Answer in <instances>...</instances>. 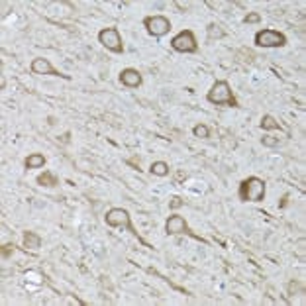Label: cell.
Wrapping results in <instances>:
<instances>
[{
	"mask_svg": "<svg viewBox=\"0 0 306 306\" xmlns=\"http://www.w3.org/2000/svg\"><path fill=\"white\" fill-rule=\"evenodd\" d=\"M267 195V183L261 177H245L238 187V197L241 202H261Z\"/></svg>",
	"mask_w": 306,
	"mask_h": 306,
	"instance_id": "2",
	"label": "cell"
},
{
	"mask_svg": "<svg viewBox=\"0 0 306 306\" xmlns=\"http://www.w3.org/2000/svg\"><path fill=\"white\" fill-rule=\"evenodd\" d=\"M10 251H14V243H4V245H2V257L6 259Z\"/></svg>",
	"mask_w": 306,
	"mask_h": 306,
	"instance_id": "20",
	"label": "cell"
},
{
	"mask_svg": "<svg viewBox=\"0 0 306 306\" xmlns=\"http://www.w3.org/2000/svg\"><path fill=\"white\" fill-rule=\"evenodd\" d=\"M104 222H106L108 228H126L133 238H137V241H139L143 247H149V249H151V245H149V243L139 236V232L133 228V224H131V216H130V212H128L126 208L114 206V208L106 210V214H104Z\"/></svg>",
	"mask_w": 306,
	"mask_h": 306,
	"instance_id": "1",
	"label": "cell"
},
{
	"mask_svg": "<svg viewBox=\"0 0 306 306\" xmlns=\"http://www.w3.org/2000/svg\"><path fill=\"white\" fill-rule=\"evenodd\" d=\"M206 100L210 104H216V106H228V108L240 106L238 98H236V94H234V90L226 79H220L210 87V90L206 92Z\"/></svg>",
	"mask_w": 306,
	"mask_h": 306,
	"instance_id": "3",
	"label": "cell"
},
{
	"mask_svg": "<svg viewBox=\"0 0 306 306\" xmlns=\"http://www.w3.org/2000/svg\"><path fill=\"white\" fill-rule=\"evenodd\" d=\"M98 44L106 49V51H110V53H124V40H122V34H120V30L116 28V26H110V28H102L100 32H98Z\"/></svg>",
	"mask_w": 306,
	"mask_h": 306,
	"instance_id": "6",
	"label": "cell"
},
{
	"mask_svg": "<svg viewBox=\"0 0 306 306\" xmlns=\"http://www.w3.org/2000/svg\"><path fill=\"white\" fill-rule=\"evenodd\" d=\"M143 28L151 38H163L171 32V20L163 14H155V16H145L143 18Z\"/></svg>",
	"mask_w": 306,
	"mask_h": 306,
	"instance_id": "8",
	"label": "cell"
},
{
	"mask_svg": "<svg viewBox=\"0 0 306 306\" xmlns=\"http://www.w3.org/2000/svg\"><path fill=\"white\" fill-rule=\"evenodd\" d=\"M206 34H208V40H222V38L226 36V32L222 30V26L216 24V22H210V24H208Z\"/></svg>",
	"mask_w": 306,
	"mask_h": 306,
	"instance_id": "16",
	"label": "cell"
},
{
	"mask_svg": "<svg viewBox=\"0 0 306 306\" xmlns=\"http://www.w3.org/2000/svg\"><path fill=\"white\" fill-rule=\"evenodd\" d=\"M253 44H255V47H261V49H279V47L286 45V36L279 30L263 28V30L255 32Z\"/></svg>",
	"mask_w": 306,
	"mask_h": 306,
	"instance_id": "4",
	"label": "cell"
},
{
	"mask_svg": "<svg viewBox=\"0 0 306 306\" xmlns=\"http://www.w3.org/2000/svg\"><path fill=\"white\" fill-rule=\"evenodd\" d=\"M30 71H32L34 75H47V77H59V79L71 81L69 75H63L61 71H57V69L51 65V61L45 59V57H36V59H32V63H30Z\"/></svg>",
	"mask_w": 306,
	"mask_h": 306,
	"instance_id": "9",
	"label": "cell"
},
{
	"mask_svg": "<svg viewBox=\"0 0 306 306\" xmlns=\"http://www.w3.org/2000/svg\"><path fill=\"white\" fill-rule=\"evenodd\" d=\"M24 247L30 249H40L42 247V238L36 232H24Z\"/></svg>",
	"mask_w": 306,
	"mask_h": 306,
	"instance_id": "13",
	"label": "cell"
},
{
	"mask_svg": "<svg viewBox=\"0 0 306 306\" xmlns=\"http://www.w3.org/2000/svg\"><path fill=\"white\" fill-rule=\"evenodd\" d=\"M259 22H261V14L259 12H249L243 18V24H259Z\"/></svg>",
	"mask_w": 306,
	"mask_h": 306,
	"instance_id": "19",
	"label": "cell"
},
{
	"mask_svg": "<svg viewBox=\"0 0 306 306\" xmlns=\"http://www.w3.org/2000/svg\"><path fill=\"white\" fill-rule=\"evenodd\" d=\"M171 208H179V206H183V198H179V197H173V200H171V204H169Z\"/></svg>",
	"mask_w": 306,
	"mask_h": 306,
	"instance_id": "21",
	"label": "cell"
},
{
	"mask_svg": "<svg viewBox=\"0 0 306 306\" xmlns=\"http://www.w3.org/2000/svg\"><path fill=\"white\" fill-rule=\"evenodd\" d=\"M261 143H263V147H277V145H279V137L263 135V137H261Z\"/></svg>",
	"mask_w": 306,
	"mask_h": 306,
	"instance_id": "18",
	"label": "cell"
},
{
	"mask_svg": "<svg viewBox=\"0 0 306 306\" xmlns=\"http://www.w3.org/2000/svg\"><path fill=\"white\" fill-rule=\"evenodd\" d=\"M45 157L42 155V153H30V155L26 157V161H24V167L30 171V169H44L45 167Z\"/></svg>",
	"mask_w": 306,
	"mask_h": 306,
	"instance_id": "11",
	"label": "cell"
},
{
	"mask_svg": "<svg viewBox=\"0 0 306 306\" xmlns=\"http://www.w3.org/2000/svg\"><path fill=\"white\" fill-rule=\"evenodd\" d=\"M165 234L167 236H189V238H193V240H197L200 243H208L204 238H200L198 234H195L191 230V226L187 224L185 216H181V214H171L167 218V222H165Z\"/></svg>",
	"mask_w": 306,
	"mask_h": 306,
	"instance_id": "5",
	"label": "cell"
},
{
	"mask_svg": "<svg viewBox=\"0 0 306 306\" xmlns=\"http://www.w3.org/2000/svg\"><path fill=\"white\" fill-rule=\"evenodd\" d=\"M171 49L177 51V53H185V55L197 53L198 51V42H197L195 32L193 30H181L179 34H175L171 38Z\"/></svg>",
	"mask_w": 306,
	"mask_h": 306,
	"instance_id": "7",
	"label": "cell"
},
{
	"mask_svg": "<svg viewBox=\"0 0 306 306\" xmlns=\"http://www.w3.org/2000/svg\"><path fill=\"white\" fill-rule=\"evenodd\" d=\"M149 173H151L153 177H167V175L171 173V167H169L167 161H153V163L149 165Z\"/></svg>",
	"mask_w": 306,
	"mask_h": 306,
	"instance_id": "12",
	"label": "cell"
},
{
	"mask_svg": "<svg viewBox=\"0 0 306 306\" xmlns=\"http://www.w3.org/2000/svg\"><path fill=\"white\" fill-rule=\"evenodd\" d=\"M193 135L198 137V139H208V137H210V128L200 122V124H197V126L193 128Z\"/></svg>",
	"mask_w": 306,
	"mask_h": 306,
	"instance_id": "17",
	"label": "cell"
},
{
	"mask_svg": "<svg viewBox=\"0 0 306 306\" xmlns=\"http://www.w3.org/2000/svg\"><path fill=\"white\" fill-rule=\"evenodd\" d=\"M118 79H120V85L126 87V88H137V87L143 85V77H141V73L135 67L122 69L120 75H118Z\"/></svg>",
	"mask_w": 306,
	"mask_h": 306,
	"instance_id": "10",
	"label": "cell"
},
{
	"mask_svg": "<svg viewBox=\"0 0 306 306\" xmlns=\"http://www.w3.org/2000/svg\"><path fill=\"white\" fill-rule=\"evenodd\" d=\"M38 185H42V187H55V185H59V179L55 177V173L44 171V173L38 177Z\"/></svg>",
	"mask_w": 306,
	"mask_h": 306,
	"instance_id": "15",
	"label": "cell"
},
{
	"mask_svg": "<svg viewBox=\"0 0 306 306\" xmlns=\"http://www.w3.org/2000/svg\"><path fill=\"white\" fill-rule=\"evenodd\" d=\"M259 126H261V130H265V131H271V130H281V124H279V122H277V118H275V116H271V114H263V116H261Z\"/></svg>",
	"mask_w": 306,
	"mask_h": 306,
	"instance_id": "14",
	"label": "cell"
}]
</instances>
